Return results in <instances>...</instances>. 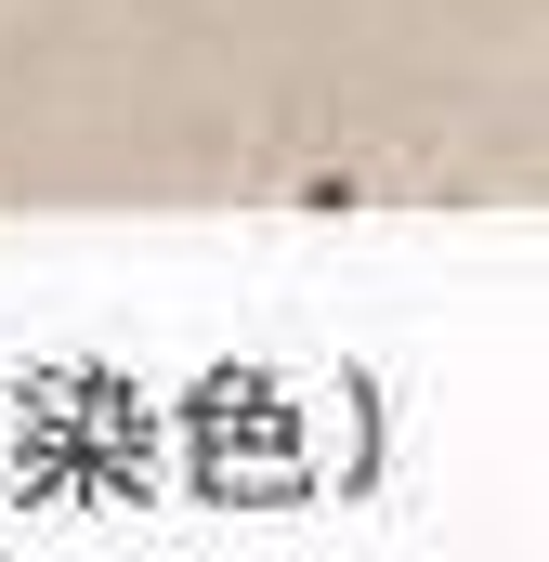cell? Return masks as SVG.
<instances>
[]
</instances>
